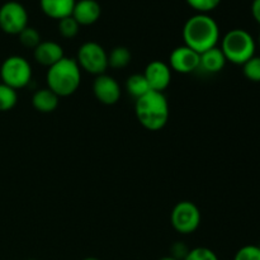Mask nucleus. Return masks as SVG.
Here are the masks:
<instances>
[{"instance_id":"obj_7","label":"nucleus","mask_w":260,"mask_h":260,"mask_svg":"<svg viewBox=\"0 0 260 260\" xmlns=\"http://www.w3.org/2000/svg\"><path fill=\"white\" fill-rule=\"evenodd\" d=\"M173 229L182 235L193 234L201 225V212L190 201L177 203L170 215Z\"/></svg>"},{"instance_id":"obj_17","label":"nucleus","mask_w":260,"mask_h":260,"mask_svg":"<svg viewBox=\"0 0 260 260\" xmlns=\"http://www.w3.org/2000/svg\"><path fill=\"white\" fill-rule=\"evenodd\" d=\"M126 90L135 99H139L141 96L146 95L149 91H151V89H150L144 74H134V75H129L127 78Z\"/></svg>"},{"instance_id":"obj_14","label":"nucleus","mask_w":260,"mask_h":260,"mask_svg":"<svg viewBox=\"0 0 260 260\" xmlns=\"http://www.w3.org/2000/svg\"><path fill=\"white\" fill-rule=\"evenodd\" d=\"M76 0H40V7L45 15L60 20L73 14Z\"/></svg>"},{"instance_id":"obj_15","label":"nucleus","mask_w":260,"mask_h":260,"mask_svg":"<svg viewBox=\"0 0 260 260\" xmlns=\"http://www.w3.org/2000/svg\"><path fill=\"white\" fill-rule=\"evenodd\" d=\"M226 58L223 56L220 47H213L211 50L205 51L200 55V69L203 73L217 74L223 70L226 65Z\"/></svg>"},{"instance_id":"obj_5","label":"nucleus","mask_w":260,"mask_h":260,"mask_svg":"<svg viewBox=\"0 0 260 260\" xmlns=\"http://www.w3.org/2000/svg\"><path fill=\"white\" fill-rule=\"evenodd\" d=\"M0 78L3 84L15 90L25 88L32 80V66L23 56H9L3 61Z\"/></svg>"},{"instance_id":"obj_8","label":"nucleus","mask_w":260,"mask_h":260,"mask_svg":"<svg viewBox=\"0 0 260 260\" xmlns=\"http://www.w3.org/2000/svg\"><path fill=\"white\" fill-rule=\"evenodd\" d=\"M28 25V13L19 2L4 3L0 7V29L8 35H19Z\"/></svg>"},{"instance_id":"obj_4","label":"nucleus","mask_w":260,"mask_h":260,"mask_svg":"<svg viewBox=\"0 0 260 260\" xmlns=\"http://www.w3.org/2000/svg\"><path fill=\"white\" fill-rule=\"evenodd\" d=\"M221 51L226 61L234 65H241L248 62L255 56L256 43L253 36L245 29L235 28L226 33L221 40Z\"/></svg>"},{"instance_id":"obj_30","label":"nucleus","mask_w":260,"mask_h":260,"mask_svg":"<svg viewBox=\"0 0 260 260\" xmlns=\"http://www.w3.org/2000/svg\"><path fill=\"white\" fill-rule=\"evenodd\" d=\"M258 42H259V46H260V33H259V38H258Z\"/></svg>"},{"instance_id":"obj_6","label":"nucleus","mask_w":260,"mask_h":260,"mask_svg":"<svg viewBox=\"0 0 260 260\" xmlns=\"http://www.w3.org/2000/svg\"><path fill=\"white\" fill-rule=\"evenodd\" d=\"M75 60L81 70L91 75L98 76L106 74L108 69V53L103 46L93 41H89L80 46Z\"/></svg>"},{"instance_id":"obj_19","label":"nucleus","mask_w":260,"mask_h":260,"mask_svg":"<svg viewBox=\"0 0 260 260\" xmlns=\"http://www.w3.org/2000/svg\"><path fill=\"white\" fill-rule=\"evenodd\" d=\"M18 102L17 90L0 83V112H8L15 107Z\"/></svg>"},{"instance_id":"obj_24","label":"nucleus","mask_w":260,"mask_h":260,"mask_svg":"<svg viewBox=\"0 0 260 260\" xmlns=\"http://www.w3.org/2000/svg\"><path fill=\"white\" fill-rule=\"evenodd\" d=\"M184 260H220L216 253L211 249L205 248V246H198V248L190 249L188 255Z\"/></svg>"},{"instance_id":"obj_23","label":"nucleus","mask_w":260,"mask_h":260,"mask_svg":"<svg viewBox=\"0 0 260 260\" xmlns=\"http://www.w3.org/2000/svg\"><path fill=\"white\" fill-rule=\"evenodd\" d=\"M185 2L192 9L201 14H207L221 4V0H185Z\"/></svg>"},{"instance_id":"obj_31","label":"nucleus","mask_w":260,"mask_h":260,"mask_svg":"<svg viewBox=\"0 0 260 260\" xmlns=\"http://www.w3.org/2000/svg\"><path fill=\"white\" fill-rule=\"evenodd\" d=\"M28 260H35V259H28Z\"/></svg>"},{"instance_id":"obj_27","label":"nucleus","mask_w":260,"mask_h":260,"mask_svg":"<svg viewBox=\"0 0 260 260\" xmlns=\"http://www.w3.org/2000/svg\"><path fill=\"white\" fill-rule=\"evenodd\" d=\"M251 15L260 24V0H253L251 3Z\"/></svg>"},{"instance_id":"obj_21","label":"nucleus","mask_w":260,"mask_h":260,"mask_svg":"<svg viewBox=\"0 0 260 260\" xmlns=\"http://www.w3.org/2000/svg\"><path fill=\"white\" fill-rule=\"evenodd\" d=\"M80 25L73 18V15L58 20V32L63 38H74L79 33Z\"/></svg>"},{"instance_id":"obj_13","label":"nucleus","mask_w":260,"mask_h":260,"mask_svg":"<svg viewBox=\"0 0 260 260\" xmlns=\"http://www.w3.org/2000/svg\"><path fill=\"white\" fill-rule=\"evenodd\" d=\"M102 8L96 0H78L73 10V18L79 25H91L101 18Z\"/></svg>"},{"instance_id":"obj_3","label":"nucleus","mask_w":260,"mask_h":260,"mask_svg":"<svg viewBox=\"0 0 260 260\" xmlns=\"http://www.w3.org/2000/svg\"><path fill=\"white\" fill-rule=\"evenodd\" d=\"M47 88L58 98L75 93L81 83V69L75 58L63 57L53 66L48 68L46 75Z\"/></svg>"},{"instance_id":"obj_9","label":"nucleus","mask_w":260,"mask_h":260,"mask_svg":"<svg viewBox=\"0 0 260 260\" xmlns=\"http://www.w3.org/2000/svg\"><path fill=\"white\" fill-rule=\"evenodd\" d=\"M168 65L178 74H192L200 69V53L185 45L179 46L172 51Z\"/></svg>"},{"instance_id":"obj_28","label":"nucleus","mask_w":260,"mask_h":260,"mask_svg":"<svg viewBox=\"0 0 260 260\" xmlns=\"http://www.w3.org/2000/svg\"><path fill=\"white\" fill-rule=\"evenodd\" d=\"M159 260H177V259H174V258H172V256H164V258H160Z\"/></svg>"},{"instance_id":"obj_2","label":"nucleus","mask_w":260,"mask_h":260,"mask_svg":"<svg viewBox=\"0 0 260 260\" xmlns=\"http://www.w3.org/2000/svg\"><path fill=\"white\" fill-rule=\"evenodd\" d=\"M135 113L137 121L149 131H160L169 119V103L164 93L149 91L146 95L136 99Z\"/></svg>"},{"instance_id":"obj_29","label":"nucleus","mask_w":260,"mask_h":260,"mask_svg":"<svg viewBox=\"0 0 260 260\" xmlns=\"http://www.w3.org/2000/svg\"><path fill=\"white\" fill-rule=\"evenodd\" d=\"M83 260H99V259L93 258V256H90V258H85V259H83Z\"/></svg>"},{"instance_id":"obj_10","label":"nucleus","mask_w":260,"mask_h":260,"mask_svg":"<svg viewBox=\"0 0 260 260\" xmlns=\"http://www.w3.org/2000/svg\"><path fill=\"white\" fill-rule=\"evenodd\" d=\"M93 93L96 101L106 106H113L121 98V86L118 81L111 75L102 74L93 83Z\"/></svg>"},{"instance_id":"obj_12","label":"nucleus","mask_w":260,"mask_h":260,"mask_svg":"<svg viewBox=\"0 0 260 260\" xmlns=\"http://www.w3.org/2000/svg\"><path fill=\"white\" fill-rule=\"evenodd\" d=\"M33 57L40 65L51 68L65 57L63 48L55 41H41L40 45L33 50Z\"/></svg>"},{"instance_id":"obj_11","label":"nucleus","mask_w":260,"mask_h":260,"mask_svg":"<svg viewBox=\"0 0 260 260\" xmlns=\"http://www.w3.org/2000/svg\"><path fill=\"white\" fill-rule=\"evenodd\" d=\"M144 76L152 91L164 93V90L170 85V81H172V69L162 61L154 60L146 65Z\"/></svg>"},{"instance_id":"obj_18","label":"nucleus","mask_w":260,"mask_h":260,"mask_svg":"<svg viewBox=\"0 0 260 260\" xmlns=\"http://www.w3.org/2000/svg\"><path fill=\"white\" fill-rule=\"evenodd\" d=\"M132 60L131 51L124 46H117L108 53V66L112 69H124Z\"/></svg>"},{"instance_id":"obj_1","label":"nucleus","mask_w":260,"mask_h":260,"mask_svg":"<svg viewBox=\"0 0 260 260\" xmlns=\"http://www.w3.org/2000/svg\"><path fill=\"white\" fill-rule=\"evenodd\" d=\"M182 35L184 45L201 55L205 51L217 47L220 41V28L211 15L198 13L188 18Z\"/></svg>"},{"instance_id":"obj_22","label":"nucleus","mask_w":260,"mask_h":260,"mask_svg":"<svg viewBox=\"0 0 260 260\" xmlns=\"http://www.w3.org/2000/svg\"><path fill=\"white\" fill-rule=\"evenodd\" d=\"M243 73L248 80L260 83V56H253L243 65Z\"/></svg>"},{"instance_id":"obj_26","label":"nucleus","mask_w":260,"mask_h":260,"mask_svg":"<svg viewBox=\"0 0 260 260\" xmlns=\"http://www.w3.org/2000/svg\"><path fill=\"white\" fill-rule=\"evenodd\" d=\"M189 250L190 249H188V246L184 243L177 241V243H174L170 246V256L177 260H184L185 256L189 253Z\"/></svg>"},{"instance_id":"obj_20","label":"nucleus","mask_w":260,"mask_h":260,"mask_svg":"<svg viewBox=\"0 0 260 260\" xmlns=\"http://www.w3.org/2000/svg\"><path fill=\"white\" fill-rule=\"evenodd\" d=\"M18 37H19L20 43H22L24 47L32 48V50H35V48L40 45L41 41H42L41 40L40 32H38L36 28L29 27V25H27V27L18 35Z\"/></svg>"},{"instance_id":"obj_32","label":"nucleus","mask_w":260,"mask_h":260,"mask_svg":"<svg viewBox=\"0 0 260 260\" xmlns=\"http://www.w3.org/2000/svg\"><path fill=\"white\" fill-rule=\"evenodd\" d=\"M259 248H260V245H259Z\"/></svg>"},{"instance_id":"obj_16","label":"nucleus","mask_w":260,"mask_h":260,"mask_svg":"<svg viewBox=\"0 0 260 260\" xmlns=\"http://www.w3.org/2000/svg\"><path fill=\"white\" fill-rule=\"evenodd\" d=\"M58 98L51 89L42 88L35 91L32 96V106L36 111L41 113H51L58 106Z\"/></svg>"},{"instance_id":"obj_25","label":"nucleus","mask_w":260,"mask_h":260,"mask_svg":"<svg viewBox=\"0 0 260 260\" xmlns=\"http://www.w3.org/2000/svg\"><path fill=\"white\" fill-rule=\"evenodd\" d=\"M234 260H260L259 245H245L236 251Z\"/></svg>"}]
</instances>
